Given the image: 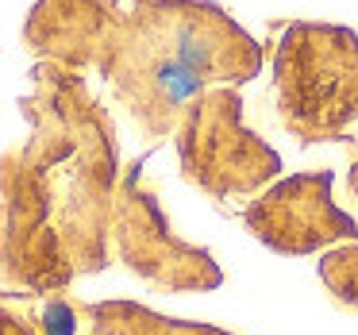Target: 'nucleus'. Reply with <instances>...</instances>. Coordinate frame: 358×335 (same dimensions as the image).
I'll return each mask as SVG.
<instances>
[{"instance_id":"2","label":"nucleus","mask_w":358,"mask_h":335,"mask_svg":"<svg viewBox=\"0 0 358 335\" xmlns=\"http://www.w3.org/2000/svg\"><path fill=\"white\" fill-rule=\"evenodd\" d=\"M181 166L208 197H247L278 178L281 158L243 127V101L231 89L201 93L181 127Z\"/></svg>"},{"instance_id":"6","label":"nucleus","mask_w":358,"mask_h":335,"mask_svg":"<svg viewBox=\"0 0 358 335\" xmlns=\"http://www.w3.org/2000/svg\"><path fill=\"white\" fill-rule=\"evenodd\" d=\"M347 189H350V193L358 197V158H355V162H350V173H347Z\"/></svg>"},{"instance_id":"1","label":"nucleus","mask_w":358,"mask_h":335,"mask_svg":"<svg viewBox=\"0 0 358 335\" xmlns=\"http://www.w3.org/2000/svg\"><path fill=\"white\" fill-rule=\"evenodd\" d=\"M278 112L301 143L347 139L358 127V35L331 24L285 27L273 58Z\"/></svg>"},{"instance_id":"3","label":"nucleus","mask_w":358,"mask_h":335,"mask_svg":"<svg viewBox=\"0 0 358 335\" xmlns=\"http://www.w3.org/2000/svg\"><path fill=\"white\" fill-rule=\"evenodd\" d=\"M243 224L278 255H312L358 239L355 216L331 201V173H296L247 204Z\"/></svg>"},{"instance_id":"5","label":"nucleus","mask_w":358,"mask_h":335,"mask_svg":"<svg viewBox=\"0 0 358 335\" xmlns=\"http://www.w3.org/2000/svg\"><path fill=\"white\" fill-rule=\"evenodd\" d=\"M116 320L139 335H231L208 324H178V320H158L150 312H135V308H116Z\"/></svg>"},{"instance_id":"4","label":"nucleus","mask_w":358,"mask_h":335,"mask_svg":"<svg viewBox=\"0 0 358 335\" xmlns=\"http://www.w3.org/2000/svg\"><path fill=\"white\" fill-rule=\"evenodd\" d=\"M320 278H324L327 293L347 308H358V243L347 247H331L320 258Z\"/></svg>"}]
</instances>
